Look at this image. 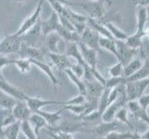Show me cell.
Listing matches in <instances>:
<instances>
[{
	"label": "cell",
	"mask_w": 149,
	"mask_h": 139,
	"mask_svg": "<svg viewBox=\"0 0 149 139\" xmlns=\"http://www.w3.org/2000/svg\"><path fill=\"white\" fill-rule=\"evenodd\" d=\"M20 132L26 136L27 139H38L37 135L35 133L33 128L30 124L29 121H23L20 124Z\"/></svg>",
	"instance_id": "1f68e13d"
},
{
	"label": "cell",
	"mask_w": 149,
	"mask_h": 139,
	"mask_svg": "<svg viewBox=\"0 0 149 139\" xmlns=\"http://www.w3.org/2000/svg\"><path fill=\"white\" fill-rule=\"evenodd\" d=\"M132 139H142V136L139 133H137L136 131H134L132 133Z\"/></svg>",
	"instance_id": "f6af8a7d"
},
{
	"label": "cell",
	"mask_w": 149,
	"mask_h": 139,
	"mask_svg": "<svg viewBox=\"0 0 149 139\" xmlns=\"http://www.w3.org/2000/svg\"><path fill=\"white\" fill-rule=\"evenodd\" d=\"M143 64V59H141V58H137L135 57L132 59L129 63L124 66V71H123V76L129 77L132 74H134L139 71Z\"/></svg>",
	"instance_id": "603a6c76"
},
{
	"label": "cell",
	"mask_w": 149,
	"mask_h": 139,
	"mask_svg": "<svg viewBox=\"0 0 149 139\" xmlns=\"http://www.w3.org/2000/svg\"><path fill=\"white\" fill-rule=\"evenodd\" d=\"M101 35L95 31L94 29H92L91 27L87 26L83 34H81V42H84L85 45L90 46L91 48H94L96 51L100 50V45H99V39Z\"/></svg>",
	"instance_id": "30bf717a"
},
{
	"label": "cell",
	"mask_w": 149,
	"mask_h": 139,
	"mask_svg": "<svg viewBox=\"0 0 149 139\" xmlns=\"http://www.w3.org/2000/svg\"><path fill=\"white\" fill-rule=\"evenodd\" d=\"M15 59H9L7 55L0 54V69H3L4 67H6L10 64H14Z\"/></svg>",
	"instance_id": "f35d334b"
},
{
	"label": "cell",
	"mask_w": 149,
	"mask_h": 139,
	"mask_svg": "<svg viewBox=\"0 0 149 139\" xmlns=\"http://www.w3.org/2000/svg\"><path fill=\"white\" fill-rule=\"evenodd\" d=\"M128 110L132 113V116L134 118V119L140 120L143 122H146V124H149V115L147 113V110L140 106L138 99L134 100H130L127 102L126 104Z\"/></svg>",
	"instance_id": "7c38bea8"
},
{
	"label": "cell",
	"mask_w": 149,
	"mask_h": 139,
	"mask_svg": "<svg viewBox=\"0 0 149 139\" xmlns=\"http://www.w3.org/2000/svg\"><path fill=\"white\" fill-rule=\"evenodd\" d=\"M23 42V41H22ZM45 51H47L45 47H36V46H31L22 43V48L18 53L22 58H28L31 59H36L44 61L45 57Z\"/></svg>",
	"instance_id": "52a82bcc"
},
{
	"label": "cell",
	"mask_w": 149,
	"mask_h": 139,
	"mask_svg": "<svg viewBox=\"0 0 149 139\" xmlns=\"http://www.w3.org/2000/svg\"><path fill=\"white\" fill-rule=\"evenodd\" d=\"M47 55L50 58L53 64L60 71H65L66 69L71 68L74 63H72L70 60V57L67 56L65 53H53V52H47Z\"/></svg>",
	"instance_id": "5bb4252c"
},
{
	"label": "cell",
	"mask_w": 149,
	"mask_h": 139,
	"mask_svg": "<svg viewBox=\"0 0 149 139\" xmlns=\"http://www.w3.org/2000/svg\"><path fill=\"white\" fill-rule=\"evenodd\" d=\"M70 69H71V71H72L77 76L79 77V78H81V77H84V67L81 66V64H79V63H77V62H76V64L74 63Z\"/></svg>",
	"instance_id": "ab89813d"
},
{
	"label": "cell",
	"mask_w": 149,
	"mask_h": 139,
	"mask_svg": "<svg viewBox=\"0 0 149 139\" xmlns=\"http://www.w3.org/2000/svg\"><path fill=\"white\" fill-rule=\"evenodd\" d=\"M138 102H139L140 106L143 108V109L147 110L148 107H149V94L141 96L139 98H138Z\"/></svg>",
	"instance_id": "60d3db41"
},
{
	"label": "cell",
	"mask_w": 149,
	"mask_h": 139,
	"mask_svg": "<svg viewBox=\"0 0 149 139\" xmlns=\"http://www.w3.org/2000/svg\"><path fill=\"white\" fill-rule=\"evenodd\" d=\"M101 114L98 110H95L93 112L89 113V114L84 115V116H81L79 117V120H81V122H98L101 119Z\"/></svg>",
	"instance_id": "d590c367"
},
{
	"label": "cell",
	"mask_w": 149,
	"mask_h": 139,
	"mask_svg": "<svg viewBox=\"0 0 149 139\" xmlns=\"http://www.w3.org/2000/svg\"><path fill=\"white\" fill-rule=\"evenodd\" d=\"M60 3H62L64 6L67 7H71V6H79V3H74V2H71L70 0H58Z\"/></svg>",
	"instance_id": "7bdbcfd3"
},
{
	"label": "cell",
	"mask_w": 149,
	"mask_h": 139,
	"mask_svg": "<svg viewBox=\"0 0 149 139\" xmlns=\"http://www.w3.org/2000/svg\"><path fill=\"white\" fill-rule=\"evenodd\" d=\"M64 73L67 74V76L69 77L70 80L72 82V83L77 86V88L79 90V93L84 96H86V85H85V82L84 80H81V78H79L70 68L66 69L64 71Z\"/></svg>",
	"instance_id": "484cf974"
},
{
	"label": "cell",
	"mask_w": 149,
	"mask_h": 139,
	"mask_svg": "<svg viewBox=\"0 0 149 139\" xmlns=\"http://www.w3.org/2000/svg\"><path fill=\"white\" fill-rule=\"evenodd\" d=\"M148 128H149V124H148Z\"/></svg>",
	"instance_id": "f5cc1de1"
},
{
	"label": "cell",
	"mask_w": 149,
	"mask_h": 139,
	"mask_svg": "<svg viewBox=\"0 0 149 139\" xmlns=\"http://www.w3.org/2000/svg\"><path fill=\"white\" fill-rule=\"evenodd\" d=\"M86 102H87L86 96L80 94L77 96L72 97V98L64 101V105H81V104H85Z\"/></svg>",
	"instance_id": "74e56055"
},
{
	"label": "cell",
	"mask_w": 149,
	"mask_h": 139,
	"mask_svg": "<svg viewBox=\"0 0 149 139\" xmlns=\"http://www.w3.org/2000/svg\"><path fill=\"white\" fill-rule=\"evenodd\" d=\"M143 36H145V34H139V33L135 32L133 34L129 35V37L127 38V40L125 41V42L128 45L130 46V47L139 50L140 47L142 46Z\"/></svg>",
	"instance_id": "f1b7e54d"
},
{
	"label": "cell",
	"mask_w": 149,
	"mask_h": 139,
	"mask_svg": "<svg viewBox=\"0 0 149 139\" xmlns=\"http://www.w3.org/2000/svg\"><path fill=\"white\" fill-rule=\"evenodd\" d=\"M116 44H117V50H118L117 59L124 66L129 63L132 59H134L135 56L137 55V52H139L138 49L130 47L126 44L125 41L116 40Z\"/></svg>",
	"instance_id": "8992f818"
},
{
	"label": "cell",
	"mask_w": 149,
	"mask_h": 139,
	"mask_svg": "<svg viewBox=\"0 0 149 139\" xmlns=\"http://www.w3.org/2000/svg\"><path fill=\"white\" fill-rule=\"evenodd\" d=\"M141 136H142V139H149V128H148V130L146 132H145Z\"/></svg>",
	"instance_id": "7dc6e473"
},
{
	"label": "cell",
	"mask_w": 149,
	"mask_h": 139,
	"mask_svg": "<svg viewBox=\"0 0 149 139\" xmlns=\"http://www.w3.org/2000/svg\"><path fill=\"white\" fill-rule=\"evenodd\" d=\"M28 121L30 122V124L33 128V130L37 136H38V133L41 129H43L45 127H47V121L45 120V118L42 115H40L37 112L33 113V114L31 115V117L29 118Z\"/></svg>",
	"instance_id": "d4e9b609"
},
{
	"label": "cell",
	"mask_w": 149,
	"mask_h": 139,
	"mask_svg": "<svg viewBox=\"0 0 149 139\" xmlns=\"http://www.w3.org/2000/svg\"><path fill=\"white\" fill-rule=\"evenodd\" d=\"M63 108L65 110H70L74 114L81 116L84 114L87 109V102L85 104H81V105H64Z\"/></svg>",
	"instance_id": "e575fe53"
},
{
	"label": "cell",
	"mask_w": 149,
	"mask_h": 139,
	"mask_svg": "<svg viewBox=\"0 0 149 139\" xmlns=\"http://www.w3.org/2000/svg\"><path fill=\"white\" fill-rule=\"evenodd\" d=\"M1 139H6V138H5V137H4L3 136H1Z\"/></svg>",
	"instance_id": "816d5d0a"
},
{
	"label": "cell",
	"mask_w": 149,
	"mask_h": 139,
	"mask_svg": "<svg viewBox=\"0 0 149 139\" xmlns=\"http://www.w3.org/2000/svg\"><path fill=\"white\" fill-rule=\"evenodd\" d=\"M133 4L137 7H148L149 6V0H134Z\"/></svg>",
	"instance_id": "b9f144b4"
},
{
	"label": "cell",
	"mask_w": 149,
	"mask_h": 139,
	"mask_svg": "<svg viewBox=\"0 0 149 139\" xmlns=\"http://www.w3.org/2000/svg\"><path fill=\"white\" fill-rule=\"evenodd\" d=\"M62 133L63 139H74L73 138V133Z\"/></svg>",
	"instance_id": "ee69618b"
},
{
	"label": "cell",
	"mask_w": 149,
	"mask_h": 139,
	"mask_svg": "<svg viewBox=\"0 0 149 139\" xmlns=\"http://www.w3.org/2000/svg\"><path fill=\"white\" fill-rule=\"evenodd\" d=\"M148 22L147 9L145 7H137V28L136 32L139 34H145L146 23Z\"/></svg>",
	"instance_id": "7402d4cb"
},
{
	"label": "cell",
	"mask_w": 149,
	"mask_h": 139,
	"mask_svg": "<svg viewBox=\"0 0 149 139\" xmlns=\"http://www.w3.org/2000/svg\"><path fill=\"white\" fill-rule=\"evenodd\" d=\"M99 45H100V48L109 51V53L113 54L118 59V50H117L116 40L107 38L105 36H100Z\"/></svg>",
	"instance_id": "4316f807"
},
{
	"label": "cell",
	"mask_w": 149,
	"mask_h": 139,
	"mask_svg": "<svg viewBox=\"0 0 149 139\" xmlns=\"http://www.w3.org/2000/svg\"><path fill=\"white\" fill-rule=\"evenodd\" d=\"M0 89L6 93L7 95L10 96L11 97H13V98L17 99V100L26 101L30 96L27 94H25L23 91L17 88L16 86H14L10 83H8V81L5 80V78L0 79Z\"/></svg>",
	"instance_id": "8fae6325"
},
{
	"label": "cell",
	"mask_w": 149,
	"mask_h": 139,
	"mask_svg": "<svg viewBox=\"0 0 149 139\" xmlns=\"http://www.w3.org/2000/svg\"><path fill=\"white\" fill-rule=\"evenodd\" d=\"M79 6L83 8L89 18L96 20H100L107 15L106 11V4L101 1H90L87 3H79Z\"/></svg>",
	"instance_id": "5b68a950"
},
{
	"label": "cell",
	"mask_w": 149,
	"mask_h": 139,
	"mask_svg": "<svg viewBox=\"0 0 149 139\" xmlns=\"http://www.w3.org/2000/svg\"><path fill=\"white\" fill-rule=\"evenodd\" d=\"M22 40L14 34L7 35L0 41V54L8 55L12 53H19L22 45Z\"/></svg>",
	"instance_id": "7a4b0ae2"
},
{
	"label": "cell",
	"mask_w": 149,
	"mask_h": 139,
	"mask_svg": "<svg viewBox=\"0 0 149 139\" xmlns=\"http://www.w3.org/2000/svg\"><path fill=\"white\" fill-rule=\"evenodd\" d=\"M78 45L81 52L85 62L92 68H96L97 65V51L94 48H91L90 46L85 45L84 42H79Z\"/></svg>",
	"instance_id": "2e32d148"
},
{
	"label": "cell",
	"mask_w": 149,
	"mask_h": 139,
	"mask_svg": "<svg viewBox=\"0 0 149 139\" xmlns=\"http://www.w3.org/2000/svg\"><path fill=\"white\" fill-rule=\"evenodd\" d=\"M27 104L33 113L37 112L40 110L43 107L48 106L51 104H56V105H64V101H58V100H48V99H43L41 97H34V96H29V98L26 100Z\"/></svg>",
	"instance_id": "9a60e30c"
},
{
	"label": "cell",
	"mask_w": 149,
	"mask_h": 139,
	"mask_svg": "<svg viewBox=\"0 0 149 139\" xmlns=\"http://www.w3.org/2000/svg\"><path fill=\"white\" fill-rule=\"evenodd\" d=\"M64 108H61L60 110H58L56 112H48V111H43V110H38L37 113H39L40 115H42L45 120L47 121V127H54L56 125L58 124V122H61V113L64 111Z\"/></svg>",
	"instance_id": "ffe728a7"
},
{
	"label": "cell",
	"mask_w": 149,
	"mask_h": 139,
	"mask_svg": "<svg viewBox=\"0 0 149 139\" xmlns=\"http://www.w3.org/2000/svg\"><path fill=\"white\" fill-rule=\"evenodd\" d=\"M17 119L13 115L12 110L3 109L0 108V133H2V130L7 126L16 122Z\"/></svg>",
	"instance_id": "44dd1931"
},
{
	"label": "cell",
	"mask_w": 149,
	"mask_h": 139,
	"mask_svg": "<svg viewBox=\"0 0 149 139\" xmlns=\"http://www.w3.org/2000/svg\"><path fill=\"white\" fill-rule=\"evenodd\" d=\"M146 9H147V13H148V19H149V6L146 7Z\"/></svg>",
	"instance_id": "f907efd6"
},
{
	"label": "cell",
	"mask_w": 149,
	"mask_h": 139,
	"mask_svg": "<svg viewBox=\"0 0 149 139\" xmlns=\"http://www.w3.org/2000/svg\"><path fill=\"white\" fill-rule=\"evenodd\" d=\"M86 85V99L87 101L99 102L100 97L105 90V85H102L97 80L84 81Z\"/></svg>",
	"instance_id": "ba28073f"
},
{
	"label": "cell",
	"mask_w": 149,
	"mask_h": 139,
	"mask_svg": "<svg viewBox=\"0 0 149 139\" xmlns=\"http://www.w3.org/2000/svg\"><path fill=\"white\" fill-rule=\"evenodd\" d=\"M105 26L109 31V33L113 36L115 40H120V41H126L127 38L129 37V34H127L125 32H123L121 29H120L118 26L113 23L112 22H109L105 23Z\"/></svg>",
	"instance_id": "83f0119b"
},
{
	"label": "cell",
	"mask_w": 149,
	"mask_h": 139,
	"mask_svg": "<svg viewBox=\"0 0 149 139\" xmlns=\"http://www.w3.org/2000/svg\"><path fill=\"white\" fill-rule=\"evenodd\" d=\"M0 79H4V77L2 75V70L0 69Z\"/></svg>",
	"instance_id": "681fc988"
},
{
	"label": "cell",
	"mask_w": 149,
	"mask_h": 139,
	"mask_svg": "<svg viewBox=\"0 0 149 139\" xmlns=\"http://www.w3.org/2000/svg\"><path fill=\"white\" fill-rule=\"evenodd\" d=\"M20 124H22V122L17 121L16 122L4 128L0 136H3L6 139H18L20 132Z\"/></svg>",
	"instance_id": "cb8c5ba5"
},
{
	"label": "cell",
	"mask_w": 149,
	"mask_h": 139,
	"mask_svg": "<svg viewBox=\"0 0 149 139\" xmlns=\"http://www.w3.org/2000/svg\"><path fill=\"white\" fill-rule=\"evenodd\" d=\"M14 65H16L18 70L22 73L27 74L30 73L31 70H32L33 63H32V61H31V59L28 58H20L18 59H15Z\"/></svg>",
	"instance_id": "f546056e"
},
{
	"label": "cell",
	"mask_w": 149,
	"mask_h": 139,
	"mask_svg": "<svg viewBox=\"0 0 149 139\" xmlns=\"http://www.w3.org/2000/svg\"><path fill=\"white\" fill-rule=\"evenodd\" d=\"M123 71H124V65L120 61H118L116 64L109 67V73L111 76V78H117V77L123 76Z\"/></svg>",
	"instance_id": "836d02e7"
},
{
	"label": "cell",
	"mask_w": 149,
	"mask_h": 139,
	"mask_svg": "<svg viewBox=\"0 0 149 139\" xmlns=\"http://www.w3.org/2000/svg\"><path fill=\"white\" fill-rule=\"evenodd\" d=\"M128 111H129V110H128L127 106L122 107L121 109H120V110L117 112L115 119H117L118 121H120L123 123H125V124H127L131 129H133L132 123L129 122V120H128Z\"/></svg>",
	"instance_id": "d6a6232c"
},
{
	"label": "cell",
	"mask_w": 149,
	"mask_h": 139,
	"mask_svg": "<svg viewBox=\"0 0 149 139\" xmlns=\"http://www.w3.org/2000/svg\"><path fill=\"white\" fill-rule=\"evenodd\" d=\"M87 122H60L54 127H47V130L55 133H88L92 130L86 129Z\"/></svg>",
	"instance_id": "3957f363"
},
{
	"label": "cell",
	"mask_w": 149,
	"mask_h": 139,
	"mask_svg": "<svg viewBox=\"0 0 149 139\" xmlns=\"http://www.w3.org/2000/svg\"><path fill=\"white\" fill-rule=\"evenodd\" d=\"M45 1V0H40L38 5L34 9V11L23 20V22L19 26V28L14 33L15 35H17V36H19V37L22 36L23 34H25L28 31L33 29L35 25L37 24V22L40 20V15L43 10V5Z\"/></svg>",
	"instance_id": "6da1fadb"
},
{
	"label": "cell",
	"mask_w": 149,
	"mask_h": 139,
	"mask_svg": "<svg viewBox=\"0 0 149 139\" xmlns=\"http://www.w3.org/2000/svg\"><path fill=\"white\" fill-rule=\"evenodd\" d=\"M91 1H101V2H104L107 6H111L112 5L111 0H91Z\"/></svg>",
	"instance_id": "bcb514c9"
},
{
	"label": "cell",
	"mask_w": 149,
	"mask_h": 139,
	"mask_svg": "<svg viewBox=\"0 0 149 139\" xmlns=\"http://www.w3.org/2000/svg\"><path fill=\"white\" fill-rule=\"evenodd\" d=\"M60 15H62L65 18L68 19L70 22L72 23V25L75 27L76 31L80 34H83L84 29L87 27V20H88V17H85L84 15L79 14L75 11H73L72 9L70 8V7L65 6L62 13Z\"/></svg>",
	"instance_id": "277c9868"
},
{
	"label": "cell",
	"mask_w": 149,
	"mask_h": 139,
	"mask_svg": "<svg viewBox=\"0 0 149 139\" xmlns=\"http://www.w3.org/2000/svg\"><path fill=\"white\" fill-rule=\"evenodd\" d=\"M31 61H32L33 65L36 66L37 68L42 71L45 74H47V76L48 77L49 80L51 81V83H52L54 88H56V86L59 85V82H58V78L56 77V75L54 74L52 69H51V67L48 64L45 63V61L36 60V59H31Z\"/></svg>",
	"instance_id": "ac0fdd59"
},
{
	"label": "cell",
	"mask_w": 149,
	"mask_h": 139,
	"mask_svg": "<svg viewBox=\"0 0 149 139\" xmlns=\"http://www.w3.org/2000/svg\"><path fill=\"white\" fill-rule=\"evenodd\" d=\"M132 133L127 132V133H117L112 132L109 135H107L105 139H132Z\"/></svg>",
	"instance_id": "8d00e7d4"
},
{
	"label": "cell",
	"mask_w": 149,
	"mask_h": 139,
	"mask_svg": "<svg viewBox=\"0 0 149 139\" xmlns=\"http://www.w3.org/2000/svg\"><path fill=\"white\" fill-rule=\"evenodd\" d=\"M119 129V125L115 122H102L98 125L95 127L94 130H92L95 135L98 137H106L107 135H109L110 133L115 132Z\"/></svg>",
	"instance_id": "e0dca14e"
},
{
	"label": "cell",
	"mask_w": 149,
	"mask_h": 139,
	"mask_svg": "<svg viewBox=\"0 0 149 139\" xmlns=\"http://www.w3.org/2000/svg\"><path fill=\"white\" fill-rule=\"evenodd\" d=\"M13 1L17 2V3H22V2H24V1H25V0H13Z\"/></svg>",
	"instance_id": "c3c4849f"
},
{
	"label": "cell",
	"mask_w": 149,
	"mask_h": 139,
	"mask_svg": "<svg viewBox=\"0 0 149 139\" xmlns=\"http://www.w3.org/2000/svg\"><path fill=\"white\" fill-rule=\"evenodd\" d=\"M17 102H18L17 99H15L10 96L7 95L6 93L0 89V108L12 110Z\"/></svg>",
	"instance_id": "4dcf8cb0"
},
{
	"label": "cell",
	"mask_w": 149,
	"mask_h": 139,
	"mask_svg": "<svg viewBox=\"0 0 149 139\" xmlns=\"http://www.w3.org/2000/svg\"><path fill=\"white\" fill-rule=\"evenodd\" d=\"M61 39L62 38H61V36L58 32H54V33L49 34L45 38V47L47 48L48 52L59 53L58 44Z\"/></svg>",
	"instance_id": "d6986e66"
},
{
	"label": "cell",
	"mask_w": 149,
	"mask_h": 139,
	"mask_svg": "<svg viewBox=\"0 0 149 139\" xmlns=\"http://www.w3.org/2000/svg\"><path fill=\"white\" fill-rule=\"evenodd\" d=\"M13 115L17 119V121H28L31 115L33 114V111L31 110L26 101L18 100L12 109Z\"/></svg>",
	"instance_id": "4fadbf2b"
},
{
	"label": "cell",
	"mask_w": 149,
	"mask_h": 139,
	"mask_svg": "<svg viewBox=\"0 0 149 139\" xmlns=\"http://www.w3.org/2000/svg\"><path fill=\"white\" fill-rule=\"evenodd\" d=\"M60 25L61 22H60L59 15L53 10L48 19L41 22V29H42V34L44 35V37L45 38V36L51 33L58 32Z\"/></svg>",
	"instance_id": "9c48e42d"
}]
</instances>
